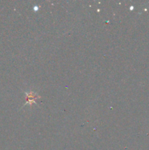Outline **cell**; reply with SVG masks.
I'll use <instances>...</instances> for the list:
<instances>
[{"mask_svg":"<svg viewBox=\"0 0 149 150\" xmlns=\"http://www.w3.org/2000/svg\"><path fill=\"white\" fill-rule=\"evenodd\" d=\"M39 98V96L37 95L36 94L34 93V92H29V93H27V98H26V104L29 103L30 105H32V104L33 103L35 100H36V99H37V98Z\"/></svg>","mask_w":149,"mask_h":150,"instance_id":"cell-1","label":"cell"}]
</instances>
